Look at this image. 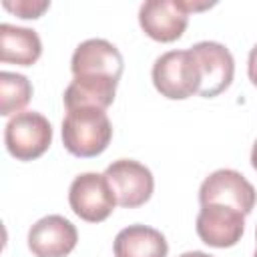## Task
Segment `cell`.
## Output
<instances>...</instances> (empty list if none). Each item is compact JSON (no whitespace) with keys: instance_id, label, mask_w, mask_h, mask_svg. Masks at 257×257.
Returning a JSON list of instances; mask_svg holds the SVG:
<instances>
[{"instance_id":"1","label":"cell","mask_w":257,"mask_h":257,"mask_svg":"<svg viewBox=\"0 0 257 257\" xmlns=\"http://www.w3.org/2000/svg\"><path fill=\"white\" fill-rule=\"evenodd\" d=\"M62 145L80 159H92L106 151L112 139V124L108 114L96 106H76L66 110L62 120Z\"/></svg>"},{"instance_id":"2","label":"cell","mask_w":257,"mask_h":257,"mask_svg":"<svg viewBox=\"0 0 257 257\" xmlns=\"http://www.w3.org/2000/svg\"><path fill=\"white\" fill-rule=\"evenodd\" d=\"M151 78L157 92L169 100H185L199 94L201 88V70L191 48L161 54L153 64Z\"/></svg>"},{"instance_id":"3","label":"cell","mask_w":257,"mask_h":257,"mask_svg":"<svg viewBox=\"0 0 257 257\" xmlns=\"http://www.w3.org/2000/svg\"><path fill=\"white\" fill-rule=\"evenodd\" d=\"M70 70L72 78L78 80L118 84L124 70V60L112 42L104 38H88L74 48Z\"/></svg>"},{"instance_id":"4","label":"cell","mask_w":257,"mask_h":257,"mask_svg":"<svg viewBox=\"0 0 257 257\" xmlns=\"http://www.w3.org/2000/svg\"><path fill=\"white\" fill-rule=\"evenodd\" d=\"M4 145L16 161H34L52 145V124L36 110L18 112L4 126Z\"/></svg>"},{"instance_id":"5","label":"cell","mask_w":257,"mask_h":257,"mask_svg":"<svg viewBox=\"0 0 257 257\" xmlns=\"http://www.w3.org/2000/svg\"><path fill=\"white\" fill-rule=\"evenodd\" d=\"M68 205L76 217L86 223H102L116 207V197L98 173H80L72 179L68 189Z\"/></svg>"},{"instance_id":"6","label":"cell","mask_w":257,"mask_h":257,"mask_svg":"<svg viewBox=\"0 0 257 257\" xmlns=\"http://www.w3.org/2000/svg\"><path fill=\"white\" fill-rule=\"evenodd\" d=\"M102 175L116 197V205L122 209H137L153 197L155 177L151 169L139 161L133 159L112 161Z\"/></svg>"},{"instance_id":"7","label":"cell","mask_w":257,"mask_h":257,"mask_svg":"<svg viewBox=\"0 0 257 257\" xmlns=\"http://www.w3.org/2000/svg\"><path fill=\"white\" fill-rule=\"evenodd\" d=\"M199 203L233 207L247 217L257 203V191L239 171L217 169L201 183Z\"/></svg>"},{"instance_id":"8","label":"cell","mask_w":257,"mask_h":257,"mask_svg":"<svg viewBox=\"0 0 257 257\" xmlns=\"http://www.w3.org/2000/svg\"><path fill=\"white\" fill-rule=\"evenodd\" d=\"M191 52L197 58L201 70V88L203 98H215L225 92L235 76V60L231 50L215 40H203L191 46Z\"/></svg>"},{"instance_id":"9","label":"cell","mask_w":257,"mask_h":257,"mask_svg":"<svg viewBox=\"0 0 257 257\" xmlns=\"http://www.w3.org/2000/svg\"><path fill=\"white\" fill-rule=\"evenodd\" d=\"M195 229L205 245L227 249L241 241L245 233V215L225 205H201Z\"/></svg>"},{"instance_id":"10","label":"cell","mask_w":257,"mask_h":257,"mask_svg":"<svg viewBox=\"0 0 257 257\" xmlns=\"http://www.w3.org/2000/svg\"><path fill=\"white\" fill-rule=\"evenodd\" d=\"M143 32L157 42H175L189 24V12L183 0H147L139 8Z\"/></svg>"},{"instance_id":"11","label":"cell","mask_w":257,"mask_h":257,"mask_svg":"<svg viewBox=\"0 0 257 257\" xmlns=\"http://www.w3.org/2000/svg\"><path fill=\"white\" fill-rule=\"evenodd\" d=\"M26 241L34 257H66L78 243V231L66 217L46 215L30 227Z\"/></svg>"},{"instance_id":"12","label":"cell","mask_w":257,"mask_h":257,"mask_svg":"<svg viewBox=\"0 0 257 257\" xmlns=\"http://www.w3.org/2000/svg\"><path fill=\"white\" fill-rule=\"evenodd\" d=\"M114 257H167L169 243L159 229L149 225H128L112 241Z\"/></svg>"},{"instance_id":"13","label":"cell","mask_w":257,"mask_h":257,"mask_svg":"<svg viewBox=\"0 0 257 257\" xmlns=\"http://www.w3.org/2000/svg\"><path fill=\"white\" fill-rule=\"evenodd\" d=\"M42 54V40L36 30L14 26L8 22L0 24V60L4 64L32 66Z\"/></svg>"},{"instance_id":"14","label":"cell","mask_w":257,"mask_h":257,"mask_svg":"<svg viewBox=\"0 0 257 257\" xmlns=\"http://www.w3.org/2000/svg\"><path fill=\"white\" fill-rule=\"evenodd\" d=\"M32 98V84L24 74L0 72V114L10 116L22 112V108Z\"/></svg>"},{"instance_id":"15","label":"cell","mask_w":257,"mask_h":257,"mask_svg":"<svg viewBox=\"0 0 257 257\" xmlns=\"http://www.w3.org/2000/svg\"><path fill=\"white\" fill-rule=\"evenodd\" d=\"M2 6H4L8 12L16 14L18 18L36 20V18H40V16L50 8V2H48V0H16V2L4 0Z\"/></svg>"},{"instance_id":"16","label":"cell","mask_w":257,"mask_h":257,"mask_svg":"<svg viewBox=\"0 0 257 257\" xmlns=\"http://www.w3.org/2000/svg\"><path fill=\"white\" fill-rule=\"evenodd\" d=\"M247 74H249V80L253 82V86H257V44L249 50V58H247Z\"/></svg>"},{"instance_id":"17","label":"cell","mask_w":257,"mask_h":257,"mask_svg":"<svg viewBox=\"0 0 257 257\" xmlns=\"http://www.w3.org/2000/svg\"><path fill=\"white\" fill-rule=\"evenodd\" d=\"M179 257H213V255H209L205 251H187V253H183Z\"/></svg>"},{"instance_id":"18","label":"cell","mask_w":257,"mask_h":257,"mask_svg":"<svg viewBox=\"0 0 257 257\" xmlns=\"http://www.w3.org/2000/svg\"><path fill=\"white\" fill-rule=\"evenodd\" d=\"M251 167L257 171V141L253 143V149H251Z\"/></svg>"},{"instance_id":"19","label":"cell","mask_w":257,"mask_h":257,"mask_svg":"<svg viewBox=\"0 0 257 257\" xmlns=\"http://www.w3.org/2000/svg\"><path fill=\"white\" fill-rule=\"evenodd\" d=\"M255 239H257V227H255ZM253 257H257V247H255V253H253Z\"/></svg>"}]
</instances>
